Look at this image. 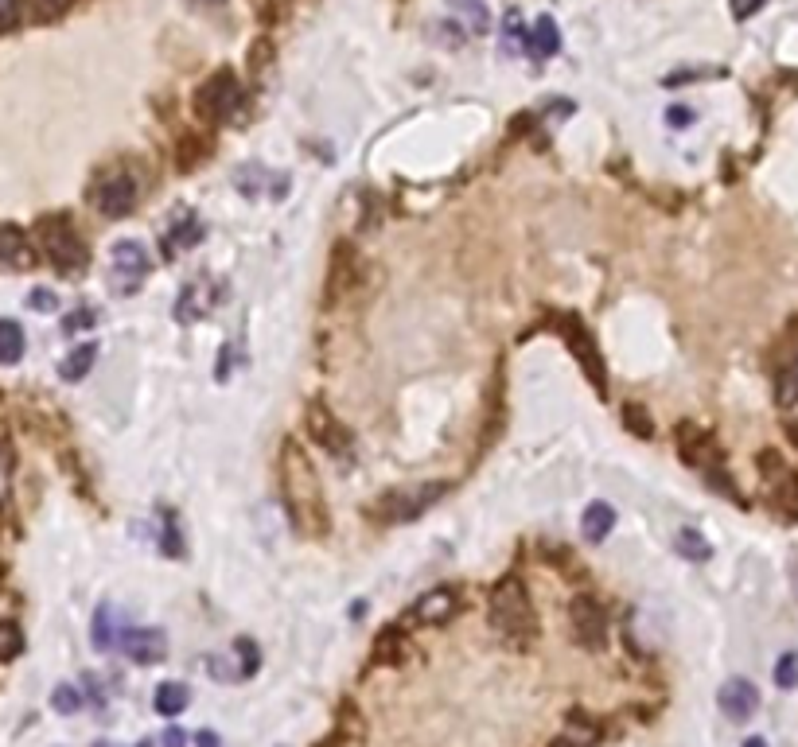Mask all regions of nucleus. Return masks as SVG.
<instances>
[{
	"label": "nucleus",
	"mask_w": 798,
	"mask_h": 747,
	"mask_svg": "<svg viewBox=\"0 0 798 747\" xmlns=\"http://www.w3.org/2000/svg\"><path fill=\"white\" fill-rule=\"evenodd\" d=\"M503 47H507L510 55L514 51H530V32L522 28V16L510 8L507 12V20H503Z\"/></svg>",
	"instance_id": "nucleus-33"
},
{
	"label": "nucleus",
	"mask_w": 798,
	"mask_h": 747,
	"mask_svg": "<svg viewBox=\"0 0 798 747\" xmlns=\"http://www.w3.org/2000/svg\"><path fill=\"white\" fill-rule=\"evenodd\" d=\"M51 709L59 712V716H74V712L82 709V693H78L74 685H59V689L51 693Z\"/></svg>",
	"instance_id": "nucleus-36"
},
{
	"label": "nucleus",
	"mask_w": 798,
	"mask_h": 747,
	"mask_svg": "<svg viewBox=\"0 0 798 747\" xmlns=\"http://www.w3.org/2000/svg\"><path fill=\"white\" fill-rule=\"evenodd\" d=\"M619 417H623V428H627L635 440H651L654 436V417L639 405V401H627V405L619 409Z\"/></svg>",
	"instance_id": "nucleus-31"
},
{
	"label": "nucleus",
	"mask_w": 798,
	"mask_h": 747,
	"mask_svg": "<svg viewBox=\"0 0 798 747\" xmlns=\"http://www.w3.org/2000/svg\"><path fill=\"white\" fill-rule=\"evenodd\" d=\"M20 24V0H0V32H12Z\"/></svg>",
	"instance_id": "nucleus-44"
},
{
	"label": "nucleus",
	"mask_w": 798,
	"mask_h": 747,
	"mask_svg": "<svg viewBox=\"0 0 798 747\" xmlns=\"http://www.w3.org/2000/svg\"><path fill=\"white\" fill-rule=\"evenodd\" d=\"M674 444H678V456L690 463L693 471H709L717 463V444L705 428H697L693 421H682L674 428Z\"/></svg>",
	"instance_id": "nucleus-12"
},
{
	"label": "nucleus",
	"mask_w": 798,
	"mask_h": 747,
	"mask_svg": "<svg viewBox=\"0 0 798 747\" xmlns=\"http://www.w3.org/2000/svg\"><path fill=\"white\" fill-rule=\"evenodd\" d=\"M304 432H308L312 444H320V448L335 452V456L351 448V432L339 425V417L327 409L324 401H308L304 405Z\"/></svg>",
	"instance_id": "nucleus-8"
},
{
	"label": "nucleus",
	"mask_w": 798,
	"mask_h": 747,
	"mask_svg": "<svg viewBox=\"0 0 798 747\" xmlns=\"http://www.w3.org/2000/svg\"><path fill=\"white\" fill-rule=\"evenodd\" d=\"M191 4H195V8H222L226 0H191Z\"/></svg>",
	"instance_id": "nucleus-51"
},
{
	"label": "nucleus",
	"mask_w": 798,
	"mask_h": 747,
	"mask_svg": "<svg viewBox=\"0 0 798 747\" xmlns=\"http://www.w3.org/2000/svg\"><path fill=\"white\" fill-rule=\"evenodd\" d=\"M487 619H491V631L507 646H530L538 639V611H534V600H530V588L522 576H503L495 588H491V600H487Z\"/></svg>",
	"instance_id": "nucleus-2"
},
{
	"label": "nucleus",
	"mask_w": 798,
	"mask_h": 747,
	"mask_svg": "<svg viewBox=\"0 0 798 747\" xmlns=\"http://www.w3.org/2000/svg\"><path fill=\"white\" fill-rule=\"evenodd\" d=\"M787 436H791V444L798 448V421H787Z\"/></svg>",
	"instance_id": "nucleus-52"
},
{
	"label": "nucleus",
	"mask_w": 798,
	"mask_h": 747,
	"mask_svg": "<svg viewBox=\"0 0 798 747\" xmlns=\"http://www.w3.org/2000/svg\"><path fill=\"white\" fill-rule=\"evenodd\" d=\"M160 744H164V747H187L191 740H187V732H183V728H168V732L160 736Z\"/></svg>",
	"instance_id": "nucleus-48"
},
{
	"label": "nucleus",
	"mask_w": 798,
	"mask_h": 747,
	"mask_svg": "<svg viewBox=\"0 0 798 747\" xmlns=\"http://www.w3.org/2000/svg\"><path fill=\"white\" fill-rule=\"evenodd\" d=\"M355 277H359V253H355L351 242H339L335 253H331V269H327V300L343 296L347 288L355 285Z\"/></svg>",
	"instance_id": "nucleus-15"
},
{
	"label": "nucleus",
	"mask_w": 798,
	"mask_h": 747,
	"mask_svg": "<svg viewBox=\"0 0 798 747\" xmlns=\"http://www.w3.org/2000/svg\"><path fill=\"white\" fill-rule=\"evenodd\" d=\"M405 635H401V627H386L378 642H374V662L378 666H398L401 658H405Z\"/></svg>",
	"instance_id": "nucleus-28"
},
{
	"label": "nucleus",
	"mask_w": 798,
	"mask_h": 747,
	"mask_svg": "<svg viewBox=\"0 0 798 747\" xmlns=\"http://www.w3.org/2000/svg\"><path fill=\"white\" fill-rule=\"evenodd\" d=\"M705 483H709L713 491H721V495H725L728 502L744 506V498H740V491H736V483H732V475H728V467L721 460H717L713 467H709V471H705Z\"/></svg>",
	"instance_id": "nucleus-34"
},
{
	"label": "nucleus",
	"mask_w": 798,
	"mask_h": 747,
	"mask_svg": "<svg viewBox=\"0 0 798 747\" xmlns=\"http://www.w3.org/2000/svg\"><path fill=\"white\" fill-rule=\"evenodd\" d=\"M109 261H113V281H117V292H121V288L133 292V288L141 285V277L148 273V265H152V253L145 249V242L125 238V242L113 246Z\"/></svg>",
	"instance_id": "nucleus-10"
},
{
	"label": "nucleus",
	"mask_w": 798,
	"mask_h": 747,
	"mask_svg": "<svg viewBox=\"0 0 798 747\" xmlns=\"http://www.w3.org/2000/svg\"><path fill=\"white\" fill-rule=\"evenodd\" d=\"M36 257H32V246L24 238V230L16 226H0V265H12V269H28Z\"/></svg>",
	"instance_id": "nucleus-18"
},
{
	"label": "nucleus",
	"mask_w": 798,
	"mask_h": 747,
	"mask_svg": "<svg viewBox=\"0 0 798 747\" xmlns=\"http://www.w3.org/2000/svg\"><path fill=\"white\" fill-rule=\"evenodd\" d=\"M203 238V226H199V218H195V211H183V218L176 222V230L164 238V257H176L180 249L195 246Z\"/></svg>",
	"instance_id": "nucleus-22"
},
{
	"label": "nucleus",
	"mask_w": 798,
	"mask_h": 747,
	"mask_svg": "<svg viewBox=\"0 0 798 747\" xmlns=\"http://www.w3.org/2000/svg\"><path fill=\"white\" fill-rule=\"evenodd\" d=\"M4 487H8V452L0 448V498H4Z\"/></svg>",
	"instance_id": "nucleus-49"
},
{
	"label": "nucleus",
	"mask_w": 798,
	"mask_h": 747,
	"mask_svg": "<svg viewBox=\"0 0 798 747\" xmlns=\"http://www.w3.org/2000/svg\"><path fill=\"white\" fill-rule=\"evenodd\" d=\"M28 4V12H32V20L39 24H47V20H55V16H63L67 12V4L71 0H24Z\"/></svg>",
	"instance_id": "nucleus-39"
},
{
	"label": "nucleus",
	"mask_w": 798,
	"mask_h": 747,
	"mask_svg": "<svg viewBox=\"0 0 798 747\" xmlns=\"http://www.w3.org/2000/svg\"><path fill=\"white\" fill-rule=\"evenodd\" d=\"M234 650H238V658H242V674H254L257 670V642L254 639H238L234 642Z\"/></svg>",
	"instance_id": "nucleus-41"
},
{
	"label": "nucleus",
	"mask_w": 798,
	"mask_h": 747,
	"mask_svg": "<svg viewBox=\"0 0 798 747\" xmlns=\"http://www.w3.org/2000/svg\"><path fill=\"white\" fill-rule=\"evenodd\" d=\"M160 549L168 553V557H183V534L176 522H168V530H164V537H160Z\"/></svg>",
	"instance_id": "nucleus-42"
},
{
	"label": "nucleus",
	"mask_w": 798,
	"mask_h": 747,
	"mask_svg": "<svg viewBox=\"0 0 798 747\" xmlns=\"http://www.w3.org/2000/svg\"><path fill=\"white\" fill-rule=\"evenodd\" d=\"M460 607H464L460 588H452V584H440V588L425 592L417 604L409 607V619H413L417 627H440V623H448V619H452Z\"/></svg>",
	"instance_id": "nucleus-11"
},
{
	"label": "nucleus",
	"mask_w": 798,
	"mask_h": 747,
	"mask_svg": "<svg viewBox=\"0 0 798 747\" xmlns=\"http://www.w3.org/2000/svg\"><path fill=\"white\" fill-rule=\"evenodd\" d=\"M39 246L47 253V261L59 269V273H78L86 261H90V253L82 246V238H78V230L71 226V218L67 214H47V218H39Z\"/></svg>",
	"instance_id": "nucleus-3"
},
{
	"label": "nucleus",
	"mask_w": 798,
	"mask_h": 747,
	"mask_svg": "<svg viewBox=\"0 0 798 747\" xmlns=\"http://www.w3.org/2000/svg\"><path fill=\"white\" fill-rule=\"evenodd\" d=\"M448 8L464 24V32H472V36H487L491 32V12H487L483 0H448Z\"/></svg>",
	"instance_id": "nucleus-19"
},
{
	"label": "nucleus",
	"mask_w": 798,
	"mask_h": 747,
	"mask_svg": "<svg viewBox=\"0 0 798 747\" xmlns=\"http://www.w3.org/2000/svg\"><path fill=\"white\" fill-rule=\"evenodd\" d=\"M117 646H121V654H129L137 666H156V662H164V654H168V635H164V631H152V627H137V631H125Z\"/></svg>",
	"instance_id": "nucleus-14"
},
{
	"label": "nucleus",
	"mask_w": 798,
	"mask_h": 747,
	"mask_svg": "<svg viewBox=\"0 0 798 747\" xmlns=\"http://www.w3.org/2000/svg\"><path fill=\"white\" fill-rule=\"evenodd\" d=\"M20 650H24V631L12 619H0V662L20 658Z\"/></svg>",
	"instance_id": "nucleus-35"
},
{
	"label": "nucleus",
	"mask_w": 798,
	"mask_h": 747,
	"mask_svg": "<svg viewBox=\"0 0 798 747\" xmlns=\"http://www.w3.org/2000/svg\"><path fill=\"white\" fill-rule=\"evenodd\" d=\"M767 0H732V20H748V16H756Z\"/></svg>",
	"instance_id": "nucleus-47"
},
{
	"label": "nucleus",
	"mask_w": 798,
	"mask_h": 747,
	"mask_svg": "<svg viewBox=\"0 0 798 747\" xmlns=\"http://www.w3.org/2000/svg\"><path fill=\"white\" fill-rule=\"evenodd\" d=\"M717 705L725 712L728 720H752L756 709H760V689L748 681V677H728L725 685H721V693H717Z\"/></svg>",
	"instance_id": "nucleus-13"
},
{
	"label": "nucleus",
	"mask_w": 798,
	"mask_h": 747,
	"mask_svg": "<svg viewBox=\"0 0 798 747\" xmlns=\"http://www.w3.org/2000/svg\"><path fill=\"white\" fill-rule=\"evenodd\" d=\"M581 530H584V537H588L592 545H596V541H604V537L616 530V510H612L608 502H592V506L584 510Z\"/></svg>",
	"instance_id": "nucleus-20"
},
{
	"label": "nucleus",
	"mask_w": 798,
	"mask_h": 747,
	"mask_svg": "<svg viewBox=\"0 0 798 747\" xmlns=\"http://www.w3.org/2000/svg\"><path fill=\"white\" fill-rule=\"evenodd\" d=\"M269 59H273V47H269V39H257L254 51H250V67H254V74L265 71V67H269Z\"/></svg>",
	"instance_id": "nucleus-46"
},
{
	"label": "nucleus",
	"mask_w": 798,
	"mask_h": 747,
	"mask_svg": "<svg viewBox=\"0 0 798 747\" xmlns=\"http://www.w3.org/2000/svg\"><path fill=\"white\" fill-rule=\"evenodd\" d=\"M152 705L160 716H180L187 705H191V689L180 685V681H164L160 689H156V697H152Z\"/></svg>",
	"instance_id": "nucleus-24"
},
{
	"label": "nucleus",
	"mask_w": 798,
	"mask_h": 747,
	"mask_svg": "<svg viewBox=\"0 0 798 747\" xmlns=\"http://www.w3.org/2000/svg\"><path fill=\"white\" fill-rule=\"evenodd\" d=\"M693 117H697V113H693L690 106H678V102L666 109V121H670V129H690Z\"/></svg>",
	"instance_id": "nucleus-45"
},
{
	"label": "nucleus",
	"mask_w": 798,
	"mask_h": 747,
	"mask_svg": "<svg viewBox=\"0 0 798 747\" xmlns=\"http://www.w3.org/2000/svg\"><path fill=\"white\" fill-rule=\"evenodd\" d=\"M767 491H771V506H775L779 514L798 518V475L795 471H787V475H779L775 483H767Z\"/></svg>",
	"instance_id": "nucleus-23"
},
{
	"label": "nucleus",
	"mask_w": 798,
	"mask_h": 747,
	"mask_svg": "<svg viewBox=\"0 0 798 747\" xmlns=\"http://www.w3.org/2000/svg\"><path fill=\"white\" fill-rule=\"evenodd\" d=\"M553 331L569 343V351L577 355L581 362V370L588 374V382L596 386L600 397H608V366H604V355H600V347H596V339H592V331L581 323V316H573V312H561V316H553Z\"/></svg>",
	"instance_id": "nucleus-5"
},
{
	"label": "nucleus",
	"mask_w": 798,
	"mask_h": 747,
	"mask_svg": "<svg viewBox=\"0 0 798 747\" xmlns=\"http://www.w3.org/2000/svg\"><path fill=\"white\" fill-rule=\"evenodd\" d=\"M207 156H211V141H207V137H195V133H187V137L180 141V160H176V164H180V172H195V168H199Z\"/></svg>",
	"instance_id": "nucleus-32"
},
{
	"label": "nucleus",
	"mask_w": 798,
	"mask_h": 747,
	"mask_svg": "<svg viewBox=\"0 0 798 747\" xmlns=\"http://www.w3.org/2000/svg\"><path fill=\"white\" fill-rule=\"evenodd\" d=\"M24 358V327L16 320H0V366H16Z\"/></svg>",
	"instance_id": "nucleus-29"
},
{
	"label": "nucleus",
	"mask_w": 798,
	"mask_h": 747,
	"mask_svg": "<svg viewBox=\"0 0 798 747\" xmlns=\"http://www.w3.org/2000/svg\"><path fill=\"white\" fill-rule=\"evenodd\" d=\"M28 304H32L36 312H59V296H55L51 288H32V292H28Z\"/></svg>",
	"instance_id": "nucleus-40"
},
{
	"label": "nucleus",
	"mask_w": 798,
	"mask_h": 747,
	"mask_svg": "<svg viewBox=\"0 0 798 747\" xmlns=\"http://www.w3.org/2000/svg\"><path fill=\"white\" fill-rule=\"evenodd\" d=\"M561 51V32H557V20L553 16H538L534 20V32H530V55L534 59H549Z\"/></svg>",
	"instance_id": "nucleus-21"
},
{
	"label": "nucleus",
	"mask_w": 798,
	"mask_h": 747,
	"mask_svg": "<svg viewBox=\"0 0 798 747\" xmlns=\"http://www.w3.org/2000/svg\"><path fill=\"white\" fill-rule=\"evenodd\" d=\"M98 362V343H78L71 355L63 358V366H59V374L67 378V382H82L86 374H90V366Z\"/></svg>",
	"instance_id": "nucleus-25"
},
{
	"label": "nucleus",
	"mask_w": 798,
	"mask_h": 747,
	"mask_svg": "<svg viewBox=\"0 0 798 747\" xmlns=\"http://www.w3.org/2000/svg\"><path fill=\"white\" fill-rule=\"evenodd\" d=\"M674 545H678V553H682V561H693V565H705L709 557H713V545L705 541L701 530H693V526H682L678 537H674Z\"/></svg>",
	"instance_id": "nucleus-26"
},
{
	"label": "nucleus",
	"mask_w": 798,
	"mask_h": 747,
	"mask_svg": "<svg viewBox=\"0 0 798 747\" xmlns=\"http://www.w3.org/2000/svg\"><path fill=\"white\" fill-rule=\"evenodd\" d=\"M137 199H141V183H137V176L121 172V168H117V172H106V176L90 187L94 211L106 214V218H125V214L137 207Z\"/></svg>",
	"instance_id": "nucleus-6"
},
{
	"label": "nucleus",
	"mask_w": 798,
	"mask_h": 747,
	"mask_svg": "<svg viewBox=\"0 0 798 747\" xmlns=\"http://www.w3.org/2000/svg\"><path fill=\"white\" fill-rule=\"evenodd\" d=\"M740 747H767V740H760V736H752V740H744Z\"/></svg>",
	"instance_id": "nucleus-53"
},
{
	"label": "nucleus",
	"mask_w": 798,
	"mask_h": 747,
	"mask_svg": "<svg viewBox=\"0 0 798 747\" xmlns=\"http://www.w3.org/2000/svg\"><path fill=\"white\" fill-rule=\"evenodd\" d=\"M569 623H573V639L584 650H604L608 646V615L604 607L588 596H577L569 607Z\"/></svg>",
	"instance_id": "nucleus-9"
},
{
	"label": "nucleus",
	"mask_w": 798,
	"mask_h": 747,
	"mask_svg": "<svg viewBox=\"0 0 798 747\" xmlns=\"http://www.w3.org/2000/svg\"><path fill=\"white\" fill-rule=\"evenodd\" d=\"M756 463H760L763 483H775L779 475H787V471H791V467L783 463V456H779V452H771V448H763L760 456H756Z\"/></svg>",
	"instance_id": "nucleus-38"
},
{
	"label": "nucleus",
	"mask_w": 798,
	"mask_h": 747,
	"mask_svg": "<svg viewBox=\"0 0 798 747\" xmlns=\"http://www.w3.org/2000/svg\"><path fill=\"white\" fill-rule=\"evenodd\" d=\"M277 467H281V495H285V510H289L292 526L304 537H327L331 518H327L324 483H320L316 463L308 460V452L300 448L296 436L285 440Z\"/></svg>",
	"instance_id": "nucleus-1"
},
{
	"label": "nucleus",
	"mask_w": 798,
	"mask_h": 747,
	"mask_svg": "<svg viewBox=\"0 0 798 747\" xmlns=\"http://www.w3.org/2000/svg\"><path fill=\"white\" fill-rule=\"evenodd\" d=\"M452 483H421V487H405V491H386L370 506V518L374 522H386V526H398V522H413L421 518L429 506H433L440 495H448Z\"/></svg>",
	"instance_id": "nucleus-4"
},
{
	"label": "nucleus",
	"mask_w": 798,
	"mask_h": 747,
	"mask_svg": "<svg viewBox=\"0 0 798 747\" xmlns=\"http://www.w3.org/2000/svg\"><path fill=\"white\" fill-rule=\"evenodd\" d=\"M320 747H327V744H320Z\"/></svg>",
	"instance_id": "nucleus-54"
},
{
	"label": "nucleus",
	"mask_w": 798,
	"mask_h": 747,
	"mask_svg": "<svg viewBox=\"0 0 798 747\" xmlns=\"http://www.w3.org/2000/svg\"><path fill=\"white\" fill-rule=\"evenodd\" d=\"M238 106H242V86L230 71H218L215 78H207L195 94V113L203 121H230Z\"/></svg>",
	"instance_id": "nucleus-7"
},
{
	"label": "nucleus",
	"mask_w": 798,
	"mask_h": 747,
	"mask_svg": "<svg viewBox=\"0 0 798 747\" xmlns=\"http://www.w3.org/2000/svg\"><path fill=\"white\" fill-rule=\"evenodd\" d=\"M195 744H199V747H222V740H218L215 732H199V736H195Z\"/></svg>",
	"instance_id": "nucleus-50"
},
{
	"label": "nucleus",
	"mask_w": 798,
	"mask_h": 747,
	"mask_svg": "<svg viewBox=\"0 0 798 747\" xmlns=\"http://www.w3.org/2000/svg\"><path fill=\"white\" fill-rule=\"evenodd\" d=\"M211 304H215V288L207 285V281H191V285L180 292V300H176V320L199 323L211 312Z\"/></svg>",
	"instance_id": "nucleus-16"
},
{
	"label": "nucleus",
	"mask_w": 798,
	"mask_h": 747,
	"mask_svg": "<svg viewBox=\"0 0 798 747\" xmlns=\"http://www.w3.org/2000/svg\"><path fill=\"white\" fill-rule=\"evenodd\" d=\"M94 323H98V312H94V308H78V312H74V316H67V320H63V327H67V331H86V327H94Z\"/></svg>",
	"instance_id": "nucleus-43"
},
{
	"label": "nucleus",
	"mask_w": 798,
	"mask_h": 747,
	"mask_svg": "<svg viewBox=\"0 0 798 747\" xmlns=\"http://www.w3.org/2000/svg\"><path fill=\"white\" fill-rule=\"evenodd\" d=\"M775 405L779 409H795L798 405V362H783L775 366Z\"/></svg>",
	"instance_id": "nucleus-27"
},
{
	"label": "nucleus",
	"mask_w": 798,
	"mask_h": 747,
	"mask_svg": "<svg viewBox=\"0 0 798 747\" xmlns=\"http://www.w3.org/2000/svg\"><path fill=\"white\" fill-rule=\"evenodd\" d=\"M113 615H117V611H113L109 604H102V607H98V615H94V631H90V635H94V646H98V650L117 646V642H121V635H125V631H121V623H113Z\"/></svg>",
	"instance_id": "nucleus-30"
},
{
	"label": "nucleus",
	"mask_w": 798,
	"mask_h": 747,
	"mask_svg": "<svg viewBox=\"0 0 798 747\" xmlns=\"http://www.w3.org/2000/svg\"><path fill=\"white\" fill-rule=\"evenodd\" d=\"M775 685H779V689H795L798 685V654L795 650H787V654L775 662Z\"/></svg>",
	"instance_id": "nucleus-37"
},
{
	"label": "nucleus",
	"mask_w": 798,
	"mask_h": 747,
	"mask_svg": "<svg viewBox=\"0 0 798 747\" xmlns=\"http://www.w3.org/2000/svg\"><path fill=\"white\" fill-rule=\"evenodd\" d=\"M600 740V724L584 712H569L565 716V732L553 740V747H592Z\"/></svg>",
	"instance_id": "nucleus-17"
}]
</instances>
